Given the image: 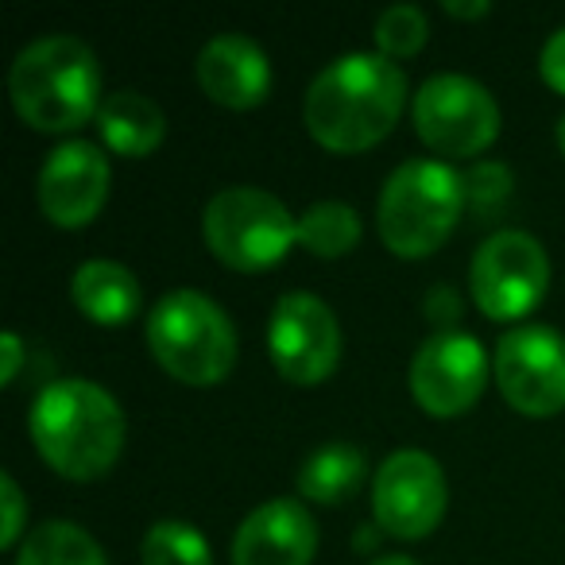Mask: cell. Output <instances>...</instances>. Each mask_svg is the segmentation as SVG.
<instances>
[{
	"instance_id": "6da1fadb",
	"label": "cell",
	"mask_w": 565,
	"mask_h": 565,
	"mask_svg": "<svg viewBox=\"0 0 565 565\" xmlns=\"http://www.w3.org/2000/svg\"><path fill=\"white\" fill-rule=\"evenodd\" d=\"M407 102V74L399 63L372 51L341 55L310 82L302 102V125L338 156L369 151L399 125Z\"/></svg>"
},
{
	"instance_id": "ffe728a7",
	"label": "cell",
	"mask_w": 565,
	"mask_h": 565,
	"mask_svg": "<svg viewBox=\"0 0 565 565\" xmlns=\"http://www.w3.org/2000/svg\"><path fill=\"white\" fill-rule=\"evenodd\" d=\"M361 213L345 202H318L299 217V244L322 259H338L361 244Z\"/></svg>"
},
{
	"instance_id": "8992f818",
	"label": "cell",
	"mask_w": 565,
	"mask_h": 565,
	"mask_svg": "<svg viewBox=\"0 0 565 565\" xmlns=\"http://www.w3.org/2000/svg\"><path fill=\"white\" fill-rule=\"evenodd\" d=\"M210 252L233 271H267L299 244V221L259 186H225L202 213Z\"/></svg>"
},
{
	"instance_id": "ac0fdd59",
	"label": "cell",
	"mask_w": 565,
	"mask_h": 565,
	"mask_svg": "<svg viewBox=\"0 0 565 565\" xmlns=\"http://www.w3.org/2000/svg\"><path fill=\"white\" fill-rule=\"evenodd\" d=\"M364 454L349 441H333L322 446L318 454H310L299 469V495H307L310 503H345L356 495V488L364 484Z\"/></svg>"
},
{
	"instance_id": "484cf974",
	"label": "cell",
	"mask_w": 565,
	"mask_h": 565,
	"mask_svg": "<svg viewBox=\"0 0 565 565\" xmlns=\"http://www.w3.org/2000/svg\"><path fill=\"white\" fill-rule=\"evenodd\" d=\"M0 349H4V364H0V384L9 387L12 380L20 376V364H24V341L17 333H4L0 338Z\"/></svg>"
},
{
	"instance_id": "5b68a950",
	"label": "cell",
	"mask_w": 565,
	"mask_h": 565,
	"mask_svg": "<svg viewBox=\"0 0 565 565\" xmlns=\"http://www.w3.org/2000/svg\"><path fill=\"white\" fill-rule=\"evenodd\" d=\"M148 349L171 380L213 387L236 364V330L202 291H171L148 315Z\"/></svg>"
},
{
	"instance_id": "cb8c5ba5",
	"label": "cell",
	"mask_w": 565,
	"mask_h": 565,
	"mask_svg": "<svg viewBox=\"0 0 565 565\" xmlns=\"http://www.w3.org/2000/svg\"><path fill=\"white\" fill-rule=\"evenodd\" d=\"M0 503H4V526H0V546L9 550L20 542V534H24V492H20L17 480L4 472L0 477Z\"/></svg>"
},
{
	"instance_id": "4fadbf2b",
	"label": "cell",
	"mask_w": 565,
	"mask_h": 565,
	"mask_svg": "<svg viewBox=\"0 0 565 565\" xmlns=\"http://www.w3.org/2000/svg\"><path fill=\"white\" fill-rule=\"evenodd\" d=\"M109 198V159L89 140H66L40 171V210L51 225L82 228Z\"/></svg>"
},
{
	"instance_id": "30bf717a",
	"label": "cell",
	"mask_w": 565,
	"mask_h": 565,
	"mask_svg": "<svg viewBox=\"0 0 565 565\" xmlns=\"http://www.w3.org/2000/svg\"><path fill=\"white\" fill-rule=\"evenodd\" d=\"M267 353L282 380L302 387L322 384L341 361L338 315L310 291L282 295L267 322Z\"/></svg>"
},
{
	"instance_id": "52a82bcc",
	"label": "cell",
	"mask_w": 565,
	"mask_h": 565,
	"mask_svg": "<svg viewBox=\"0 0 565 565\" xmlns=\"http://www.w3.org/2000/svg\"><path fill=\"white\" fill-rule=\"evenodd\" d=\"M550 287V256L523 228H500L477 248L469 267V291L480 315L492 322L526 318Z\"/></svg>"
},
{
	"instance_id": "2e32d148",
	"label": "cell",
	"mask_w": 565,
	"mask_h": 565,
	"mask_svg": "<svg viewBox=\"0 0 565 565\" xmlns=\"http://www.w3.org/2000/svg\"><path fill=\"white\" fill-rule=\"evenodd\" d=\"M74 307L82 310V318L97 326H125L140 315L143 291L136 275L117 259H86L74 271L71 282Z\"/></svg>"
},
{
	"instance_id": "7c38bea8",
	"label": "cell",
	"mask_w": 565,
	"mask_h": 565,
	"mask_svg": "<svg viewBox=\"0 0 565 565\" xmlns=\"http://www.w3.org/2000/svg\"><path fill=\"white\" fill-rule=\"evenodd\" d=\"M488 387V353L472 333L446 330L423 341L411 361L415 403L434 418L465 415Z\"/></svg>"
},
{
	"instance_id": "5bb4252c",
	"label": "cell",
	"mask_w": 565,
	"mask_h": 565,
	"mask_svg": "<svg viewBox=\"0 0 565 565\" xmlns=\"http://www.w3.org/2000/svg\"><path fill=\"white\" fill-rule=\"evenodd\" d=\"M318 526L299 500H267L241 523L233 565H310Z\"/></svg>"
},
{
	"instance_id": "f546056e",
	"label": "cell",
	"mask_w": 565,
	"mask_h": 565,
	"mask_svg": "<svg viewBox=\"0 0 565 565\" xmlns=\"http://www.w3.org/2000/svg\"><path fill=\"white\" fill-rule=\"evenodd\" d=\"M557 148H562V151H565V117H562V120H557Z\"/></svg>"
},
{
	"instance_id": "e0dca14e",
	"label": "cell",
	"mask_w": 565,
	"mask_h": 565,
	"mask_svg": "<svg viewBox=\"0 0 565 565\" xmlns=\"http://www.w3.org/2000/svg\"><path fill=\"white\" fill-rule=\"evenodd\" d=\"M97 132H102V140L109 143L117 156L143 159L163 143L167 117L151 97L136 94V89H120V94H109L102 102Z\"/></svg>"
},
{
	"instance_id": "603a6c76",
	"label": "cell",
	"mask_w": 565,
	"mask_h": 565,
	"mask_svg": "<svg viewBox=\"0 0 565 565\" xmlns=\"http://www.w3.org/2000/svg\"><path fill=\"white\" fill-rule=\"evenodd\" d=\"M511 171L503 163H477L465 174V210H472V221H492L508 210L511 198Z\"/></svg>"
},
{
	"instance_id": "ba28073f",
	"label": "cell",
	"mask_w": 565,
	"mask_h": 565,
	"mask_svg": "<svg viewBox=\"0 0 565 565\" xmlns=\"http://www.w3.org/2000/svg\"><path fill=\"white\" fill-rule=\"evenodd\" d=\"M415 128L438 156H480L500 136V105L465 74H434L415 94Z\"/></svg>"
},
{
	"instance_id": "7402d4cb",
	"label": "cell",
	"mask_w": 565,
	"mask_h": 565,
	"mask_svg": "<svg viewBox=\"0 0 565 565\" xmlns=\"http://www.w3.org/2000/svg\"><path fill=\"white\" fill-rule=\"evenodd\" d=\"M426 40H430V24H426L423 9H415V4H392L387 12H380L376 47H380V55H387L392 63L395 58L418 55V51L426 47Z\"/></svg>"
},
{
	"instance_id": "7a4b0ae2",
	"label": "cell",
	"mask_w": 565,
	"mask_h": 565,
	"mask_svg": "<svg viewBox=\"0 0 565 565\" xmlns=\"http://www.w3.org/2000/svg\"><path fill=\"white\" fill-rule=\"evenodd\" d=\"M40 457L66 480H97L125 449V411L89 380H55L28 415Z\"/></svg>"
},
{
	"instance_id": "9c48e42d",
	"label": "cell",
	"mask_w": 565,
	"mask_h": 565,
	"mask_svg": "<svg viewBox=\"0 0 565 565\" xmlns=\"http://www.w3.org/2000/svg\"><path fill=\"white\" fill-rule=\"evenodd\" d=\"M495 387L526 418L565 407V338L550 326H519L495 345Z\"/></svg>"
},
{
	"instance_id": "4316f807",
	"label": "cell",
	"mask_w": 565,
	"mask_h": 565,
	"mask_svg": "<svg viewBox=\"0 0 565 565\" xmlns=\"http://www.w3.org/2000/svg\"><path fill=\"white\" fill-rule=\"evenodd\" d=\"M446 12L457 20H480L492 12V4L488 0H446Z\"/></svg>"
},
{
	"instance_id": "3957f363",
	"label": "cell",
	"mask_w": 565,
	"mask_h": 565,
	"mask_svg": "<svg viewBox=\"0 0 565 565\" xmlns=\"http://www.w3.org/2000/svg\"><path fill=\"white\" fill-rule=\"evenodd\" d=\"M9 94L35 132H74L102 113V66L78 35H43L17 55Z\"/></svg>"
},
{
	"instance_id": "9a60e30c",
	"label": "cell",
	"mask_w": 565,
	"mask_h": 565,
	"mask_svg": "<svg viewBox=\"0 0 565 565\" xmlns=\"http://www.w3.org/2000/svg\"><path fill=\"white\" fill-rule=\"evenodd\" d=\"M198 86L225 109H256L271 89V63L248 35H217L198 55Z\"/></svg>"
},
{
	"instance_id": "f1b7e54d",
	"label": "cell",
	"mask_w": 565,
	"mask_h": 565,
	"mask_svg": "<svg viewBox=\"0 0 565 565\" xmlns=\"http://www.w3.org/2000/svg\"><path fill=\"white\" fill-rule=\"evenodd\" d=\"M372 565H418V562H411V557L392 554V557H380V562H372Z\"/></svg>"
},
{
	"instance_id": "277c9868",
	"label": "cell",
	"mask_w": 565,
	"mask_h": 565,
	"mask_svg": "<svg viewBox=\"0 0 565 565\" xmlns=\"http://www.w3.org/2000/svg\"><path fill=\"white\" fill-rule=\"evenodd\" d=\"M465 213V179L449 163L407 159L387 174L376 205L380 241L392 256L423 259L449 241Z\"/></svg>"
},
{
	"instance_id": "83f0119b",
	"label": "cell",
	"mask_w": 565,
	"mask_h": 565,
	"mask_svg": "<svg viewBox=\"0 0 565 565\" xmlns=\"http://www.w3.org/2000/svg\"><path fill=\"white\" fill-rule=\"evenodd\" d=\"M426 307H430V318H441V322H454V307L457 299L449 291H430V299H426Z\"/></svg>"
},
{
	"instance_id": "8fae6325",
	"label": "cell",
	"mask_w": 565,
	"mask_h": 565,
	"mask_svg": "<svg viewBox=\"0 0 565 565\" xmlns=\"http://www.w3.org/2000/svg\"><path fill=\"white\" fill-rule=\"evenodd\" d=\"M372 515L392 539H426L446 515V477L423 449H395L372 480Z\"/></svg>"
},
{
	"instance_id": "44dd1931",
	"label": "cell",
	"mask_w": 565,
	"mask_h": 565,
	"mask_svg": "<svg viewBox=\"0 0 565 565\" xmlns=\"http://www.w3.org/2000/svg\"><path fill=\"white\" fill-rule=\"evenodd\" d=\"M143 565H213L210 542L182 519H163L143 534Z\"/></svg>"
},
{
	"instance_id": "d6986e66",
	"label": "cell",
	"mask_w": 565,
	"mask_h": 565,
	"mask_svg": "<svg viewBox=\"0 0 565 565\" xmlns=\"http://www.w3.org/2000/svg\"><path fill=\"white\" fill-rule=\"evenodd\" d=\"M17 565H109L105 550L97 546V539L89 531H82L78 523L66 519H51L28 531V539L20 542Z\"/></svg>"
},
{
	"instance_id": "d4e9b609",
	"label": "cell",
	"mask_w": 565,
	"mask_h": 565,
	"mask_svg": "<svg viewBox=\"0 0 565 565\" xmlns=\"http://www.w3.org/2000/svg\"><path fill=\"white\" fill-rule=\"evenodd\" d=\"M539 71H542V82H546L554 94L565 97V28H557V32L546 40L542 58H539Z\"/></svg>"
}]
</instances>
